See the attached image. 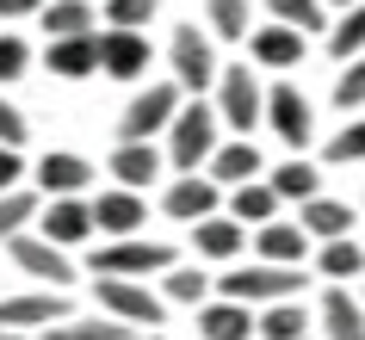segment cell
<instances>
[{
  "instance_id": "32",
  "label": "cell",
  "mask_w": 365,
  "mask_h": 340,
  "mask_svg": "<svg viewBox=\"0 0 365 340\" xmlns=\"http://www.w3.org/2000/svg\"><path fill=\"white\" fill-rule=\"evenodd\" d=\"M272 192H279V198H297V205H304V198H316V168H309L304 155L279 161V168H272Z\"/></svg>"
},
{
  "instance_id": "4",
  "label": "cell",
  "mask_w": 365,
  "mask_h": 340,
  "mask_svg": "<svg viewBox=\"0 0 365 340\" xmlns=\"http://www.w3.org/2000/svg\"><path fill=\"white\" fill-rule=\"evenodd\" d=\"M173 247L168 242H143V235H112V247H93V279L112 272V279H149V272H168Z\"/></svg>"
},
{
  "instance_id": "3",
  "label": "cell",
  "mask_w": 365,
  "mask_h": 340,
  "mask_svg": "<svg viewBox=\"0 0 365 340\" xmlns=\"http://www.w3.org/2000/svg\"><path fill=\"white\" fill-rule=\"evenodd\" d=\"M180 93H186L180 81H149V87L124 105V118H118V143H149V136H161L173 124V112L186 105Z\"/></svg>"
},
{
  "instance_id": "45",
  "label": "cell",
  "mask_w": 365,
  "mask_h": 340,
  "mask_svg": "<svg viewBox=\"0 0 365 340\" xmlns=\"http://www.w3.org/2000/svg\"><path fill=\"white\" fill-rule=\"evenodd\" d=\"M124 340H155V328H149V334H124Z\"/></svg>"
},
{
  "instance_id": "34",
  "label": "cell",
  "mask_w": 365,
  "mask_h": 340,
  "mask_svg": "<svg viewBox=\"0 0 365 340\" xmlns=\"http://www.w3.org/2000/svg\"><path fill=\"white\" fill-rule=\"evenodd\" d=\"M168 303H205V291H211V279L198 272V266H168Z\"/></svg>"
},
{
  "instance_id": "21",
  "label": "cell",
  "mask_w": 365,
  "mask_h": 340,
  "mask_svg": "<svg viewBox=\"0 0 365 340\" xmlns=\"http://www.w3.org/2000/svg\"><path fill=\"white\" fill-rule=\"evenodd\" d=\"M279 205H285V198H279V192H272V180H260V173H254V180H242V186L230 192V217H235V223H248V229L272 223V217H279Z\"/></svg>"
},
{
  "instance_id": "14",
  "label": "cell",
  "mask_w": 365,
  "mask_h": 340,
  "mask_svg": "<svg viewBox=\"0 0 365 340\" xmlns=\"http://www.w3.org/2000/svg\"><path fill=\"white\" fill-rule=\"evenodd\" d=\"M217 198H223V186H217L211 173H186V180H173L168 186V198H161V210H168L173 223H198V217H211L217 210Z\"/></svg>"
},
{
  "instance_id": "7",
  "label": "cell",
  "mask_w": 365,
  "mask_h": 340,
  "mask_svg": "<svg viewBox=\"0 0 365 340\" xmlns=\"http://www.w3.org/2000/svg\"><path fill=\"white\" fill-rule=\"evenodd\" d=\"M217 118H223L230 130H242V136L267 118V93H260V81L248 75V62H235V68L217 75Z\"/></svg>"
},
{
  "instance_id": "22",
  "label": "cell",
  "mask_w": 365,
  "mask_h": 340,
  "mask_svg": "<svg viewBox=\"0 0 365 340\" xmlns=\"http://www.w3.org/2000/svg\"><path fill=\"white\" fill-rule=\"evenodd\" d=\"M254 235H260V260H285V266H304L309 242H316L304 223H279V217H272V223H260Z\"/></svg>"
},
{
  "instance_id": "9",
  "label": "cell",
  "mask_w": 365,
  "mask_h": 340,
  "mask_svg": "<svg viewBox=\"0 0 365 340\" xmlns=\"http://www.w3.org/2000/svg\"><path fill=\"white\" fill-rule=\"evenodd\" d=\"M267 124H272V136L285 143V149H297L304 155L309 149V136H316V118H309V99L291 87V81H279L267 93Z\"/></svg>"
},
{
  "instance_id": "20",
  "label": "cell",
  "mask_w": 365,
  "mask_h": 340,
  "mask_svg": "<svg viewBox=\"0 0 365 340\" xmlns=\"http://www.w3.org/2000/svg\"><path fill=\"white\" fill-rule=\"evenodd\" d=\"M316 316H322V340H365V303L346 297V284H328Z\"/></svg>"
},
{
  "instance_id": "27",
  "label": "cell",
  "mask_w": 365,
  "mask_h": 340,
  "mask_svg": "<svg viewBox=\"0 0 365 340\" xmlns=\"http://www.w3.org/2000/svg\"><path fill=\"white\" fill-rule=\"evenodd\" d=\"M304 334H309V316L297 297H279L260 309V340H304Z\"/></svg>"
},
{
  "instance_id": "15",
  "label": "cell",
  "mask_w": 365,
  "mask_h": 340,
  "mask_svg": "<svg viewBox=\"0 0 365 340\" xmlns=\"http://www.w3.org/2000/svg\"><path fill=\"white\" fill-rule=\"evenodd\" d=\"M87 205H93V229H106V235H136L149 223V205L136 198V186H112L99 198H87Z\"/></svg>"
},
{
  "instance_id": "29",
  "label": "cell",
  "mask_w": 365,
  "mask_h": 340,
  "mask_svg": "<svg viewBox=\"0 0 365 340\" xmlns=\"http://www.w3.org/2000/svg\"><path fill=\"white\" fill-rule=\"evenodd\" d=\"M38 210H43L38 192H25V186L0 192V242H13L19 229H31V223H38Z\"/></svg>"
},
{
  "instance_id": "42",
  "label": "cell",
  "mask_w": 365,
  "mask_h": 340,
  "mask_svg": "<svg viewBox=\"0 0 365 340\" xmlns=\"http://www.w3.org/2000/svg\"><path fill=\"white\" fill-rule=\"evenodd\" d=\"M43 0H0V19H38Z\"/></svg>"
},
{
  "instance_id": "24",
  "label": "cell",
  "mask_w": 365,
  "mask_h": 340,
  "mask_svg": "<svg viewBox=\"0 0 365 340\" xmlns=\"http://www.w3.org/2000/svg\"><path fill=\"white\" fill-rule=\"evenodd\" d=\"M43 31L50 38H75V31H99V13L93 0H43Z\"/></svg>"
},
{
  "instance_id": "40",
  "label": "cell",
  "mask_w": 365,
  "mask_h": 340,
  "mask_svg": "<svg viewBox=\"0 0 365 340\" xmlns=\"http://www.w3.org/2000/svg\"><path fill=\"white\" fill-rule=\"evenodd\" d=\"M25 112L19 105H13V99H0V143H6V149H25Z\"/></svg>"
},
{
  "instance_id": "30",
  "label": "cell",
  "mask_w": 365,
  "mask_h": 340,
  "mask_svg": "<svg viewBox=\"0 0 365 340\" xmlns=\"http://www.w3.org/2000/svg\"><path fill=\"white\" fill-rule=\"evenodd\" d=\"M328 56H334V62L365 56V0H359V6H346V13H341V25L328 31Z\"/></svg>"
},
{
  "instance_id": "1",
  "label": "cell",
  "mask_w": 365,
  "mask_h": 340,
  "mask_svg": "<svg viewBox=\"0 0 365 340\" xmlns=\"http://www.w3.org/2000/svg\"><path fill=\"white\" fill-rule=\"evenodd\" d=\"M223 297L235 303H254V309H267V303L279 297H304V266H285V260H260V266H235V272H223V279H211Z\"/></svg>"
},
{
  "instance_id": "23",
  "label": "cell",
  "mask_w": 365,
  "mask_h": 340,
  "mask_svg": "<svg viewBox=\"0 0 365 340\" xmlns=\"http://www.w3.org/2000/svg\"><path fill=\"white\" fill-rule=\"evenodd\" d=\"M297 223L316 235V242H334V235H353V210L341 205V198H304V210H297Z\"/></svg>"
},
{
  "instance_id": "26",
  "label": "cell",
  "mask_w": 365,
  "mask_h": 340,
  "mask_svg": "<svg viewBox=\"0 0 365 340\" xmlns=\"http://www.w3.org/2000/svg\"><path fill=\"white\" fill-rule=\"evenodd\" d=\"M254 173H260V149H254L248 136H242V143H223V149L211 155V180L217 186H242Z\"/></svg>"
},
{
  "instance_id": "39",
  "label": "cell",
  "mask_w": 365,
  "mask_h": 340,
  "mask_svg": "<svg viewBox=\"0 0 365 340\" xmlns=\"http://www.w3.org/2000/svg\"><path fill=\"white\" fill-rule=\"evenodd\" d=\"M155 0H106V25H130V31H149Z\"/></svg>"
},
{
  "instance_id": "16",
  "label": "cell",
  "mask_w": 365,
  "mask_h": 340,
  "mask_svg": "<svg viewBox=\"0 0 365 340\" xmlns=\"http://www.w3.org/2000/svg\"><path fill=\"white\" fill-rule=\"evenodd\" d=\"M248 56L260 62V68H297L304 62V31L285 19L260 25V31H248Z\"/></svg>"
},
{
  "instance_id": "43",
  "label": "cell",
  "mask_w": 365,
  "mask_h": 340,
  "mask_svg": "<svg viewBox=\"0 0 365 340\" xmlns=\"http://www.w3.org/2000/svg\"><path fill=\"white\" fill-rule=\"evenodd\" d=\"M0 340H31V334H25V328H0Z\"/></svg>"
},
{
  "instance_id": "12",
  "label": "cell",
  "mask_w": 365,
  "mask_h": 340,
  "mask_svg": "<svg viewBox=\"0 0 365 340\" xmlns=\"http://www.w3.org/2000/svg\"><path fill=\"white\" fill-rule=\"evenodd\" d=\"M38 235H50L56 247H75L93 235V205L87 192H68V198H50V210L38 217Z\"/></svg>"
},
{
  "instance_id": "8",
  "label": "cell",
  "mask_w": 365,
  "mask_h": 340,
  "mask_svg": "<svg viewBox=\"0 0 365 340\" xmlns=\"http://www.w3.org/2000/svg\"><path fill=\"white\" fill-rule=\"evenodd\" d=\"M6 254H13V266H19L25 279H43V284H68L75 279V266H68V247H56L50 235H31V229H19L13 242H6Z\"/></svg>"
},
{
  "instance_id": "13",
  "label": "cell",
  "mask_w": 365,
  "mask_h": 340,
  "mask_svg": "<svg viewBox=\"0 0 365 340\" xmlns=\"http://www.w3.org/2000/svg\"><path fill=\"white\" fill-rule=\"evenodd\" d=\"M43 68H50L56 81H87V75H99V31L50 38V50H43Z\"/></svg>"
},
{
  "instance_id": "17",
  "label": "cell",
  "mask_w": 365,
  "mask_h": 340,
  "mask_svg": "<svg viewBox=\"0 0 365 340\" xmlns=\"http://www.w3.org/2000/svg\"><path fill=\"white\" fill-rule=\"evenodd\" d=\"M62 316H68V297H62L56 284L31 291V297H0V328H50Z\"/></svg>"
},
{
  "instance_id": "6",
  "label": "cell",
  "mask_w": 365,
  "mask_h": 340,
  "mask_svg": "<svg viewBox=\"0 0 365 340\" xmlns=\"http://www.w3.org/2000/svg\"><path fill=\"white\" fill-rule=\"evenodd\" d=\"M168 62H173V81L186 87V93H205V87H217V50L211 38L198 31V25H173V43H168Z\"/></svg>"
},
{
  "instance_id": "19",
  "label": "cell",
  "mask_w": 365,
  "mask_h": 340,
  "mask_svg": "<svg viewBox=\"0 0 365 340\" xmlns=\"http://www.w3.org/2000/svg\"><path fill=\"white\" fill-rule=\"evenodd\" d=\"M87 186H93V168H87L81 155L50 149L38 161V192H43V198H68V192H87Z\"/></svg>"
},
{
  "instance_id": "28",
  "label": "cell",
  "mask_w": 365,
  "mask_h": 340,
  "mask_svg": "<svg viewBox=\"0 0 365 340\" xmlns=\"http://www.w3.org/2000/svg\"><path fill=\"white\" fill-rule=\"evenodd\" d=\"M316 266H322V279H334V284L341 279H365V247L353 242V235H334V242H322V260Z\"/></svg>"
},
{
  "instance_id": "10",
  "label": "cell",
  "mask_w": 365,
  "mask_h": 340,
  "mask_svg": "<svg viewBox=\"0 0 365 340\" xmlns=\"http://www.w3.org/2000/svg\"><path fill=\"white\" fill-rule=\"evenodd\" d=\"M99 75H112V81H143V75H149V38H143V31H130V25L99 31Z\"/></svg>"
},
{
  "instance_id": "31",
  "label": "cell",
  "mask_w": 365,
  "mask_h": 340,
  "mask_svg": "<svg viewBox=\"0 0 365 340\" xmlns=\"http://www.w3.org/2000/svg\"><path fill=\"white\" fill-rule=\"evenodd\" d=\"M124 334H130V321H68V316H62V321H50V328H43V340H124Z\"/></svg>"
},
{
  "instance_id": "33",
  "label": "cell",
  "mask_w": 365,
  "mask_h": 340,
  "mask_svg": "<svg viewBox=\"0 0 365 340\" xmlns=\"http://www.w3.org/2000/svg\"><path fill=\"white\" fill-rule=\"evenodd\" d=\"M205 19H211V38H248V0H205Z\"/></svg>"
},
{
  "instance_id": "18",
  "label": "cell",
  "mask_w": 365,
  "mask_h": 340,
  "mask_svg": "<svg viewBox=\"0 0 365 340\" xmlns=\"http://www.w3.org/2000/svg\"><path fill=\"white\" fill-rule=\"evenodd\" d=\"M192 247L205 254V260H235V254L248 247V223H235V217L211 210V217H198V223H192Z\"/></svg>"
},
{
  "instance_id": "2",
  "label": "cell",
  "mask_w": 365,
  "mask_h": 340,
  "mask_svg": "<svg viewBox=\"0 0 365 340\" xmlns=\"http://www.w3.org/2000/svg\"><path fill=\"white\" fill-rule=\"evenodd\" d=\"M217 130H223L217 105H205V99L180 105V112H173V124H168V155H173V168H180V173L205 168V161L217 155Z\"/></svg>"
},
{
  "instance_id": "41",
  "label": "cell",
  "mask_w": 365,
  "mask_h": 340,
  "mask_svg": "<svg viewBox=\"0 0 365 340\" xmlns=\"http://www.w3.org/2000/svg\"><path fill=\"white\" fill-rule=\"evenodd\" d=\"M25 180V161H19V149H6V143H0V192H13Z\"/></svg>"
},
{
  "instance_id": "5",
  "label": "cell",
  "mask_w": 365,
  "mask_h": 340,
  "mask_svg": "<svg viewBox=\"0 0 365 340\" xmlns=\"http://www.w3.org/2000/svg\"><path fill=\"white\" fill-rule=\"evenodd\" d=\"M93 297H99V309L106 316H118V321H130V328H161V297H149V284L143 279H112V272H99L93 279Z\"/></svg>"
},
{
  "instance_id": "25",
  "label": "cell",
  "mask_w": 365,
  "mask_h": 340,
  "mask_svg": "<svg viewBox=\"0 0 365 340\" xmlns=\"http://www.w3.org/2000/svg\"><path fill=\"white\" fill-rule=\"evenodd\" d=\"M155 173H161L155 143H118V155H112V180L118 186H149Z\"/></svg>"
},
{
  "instance_id": "11",
  "label": "cell",
  "mask_w": 365,
  "mask_h": 340,
  "mask_svg": "<svg viewBox=\"0 0 365 340\" xmlns=\"http://www.w3.org/2000/svg\"><path fill=\"white\" fill-rule=\"evenodd\" d=\"M198 340H260L254 303H235V297L198 303Z\"/></svg>"
},
{
  "instance_id": "35",
  "label": "cell",
  "mask_w": 365,
  "mask_h": 340,
  "mask_svg": "<svg viewBox=\"0 0 365 340\" xmlns=\"http://www.w3.org/2000/svg\"><path fill=\"white\" fill-rule=\"evenodd\" d=\"M267 13L272 19H285V25H297V31H322V0H267Z\"/></svg>"
},
{
  "instance_id": "37",
  "label": "cell",
  "mask_w": 365,
  "mask_h": 340,
  "mask_svg": "<svg viewBox=\"0 0 365 340\" xmlns=\"http://www.w3.org/2000/svg\"><path fill=\"white\" fill-rule=\"evenodd\" d=\"M334 105H341V112H359V105H365V56H353V62H346V75L334 81Z\"/></svg>"
},
{
  "instance_id": "38",
  "label": "cell",
  "mask_w": 365,
  "mask_h": 340,
  "mask_svg": "<svg viewBox=\"0 0 365 340\" xmlns=\"http://www.w3.org/2000/svg\"><path fill=\"white\" fill-rule=\"evenodd\" d=\"M31 68V43L19 31H0V81H19Z\"/></svg>"
},
{
  "instance_id": "46",
  "label": "cell",
  "mask_w": 365,
  "mask_h": 340,
  "mask_svg": "<svg viewBox=\"0 0 365 340\" xmlns=\"http://www.w3.org/2000/svg\"><path fill=\"white\" fill-rule=\"evenodd\" d=\"M304 340H309V334H304Z\"/></svg>"
},
{
  "instance_id": "36",
  "label": "cell",
  "mask_w": 365,
  "mask_h": 340,
  "mask_svg": "<svg viewBox=\"0 0 365 340\" xmlns=\"http://www.w3.org/2000/svg\"><path fill=\"white\" fill-rule=\"evenodd\" d=\"M328 161H365V118H353V124H346V130H334L328 136Z\"/></svg>"
},
{
  "instance_id": "44",
  "label": "cell",
  "mask_w": 365,
  "mask_h": 340,
  "mask_svg": "<svg viewBox=\"0 0 365 340\" xmlns=\"http://www.w3.org/2000/svg\"><path fill=\"white\" fill-rule=\"evenodd\" d=\"M322 6H341V13H346V6H359V0H322Z\"/></svg>"
}]
</instances>
